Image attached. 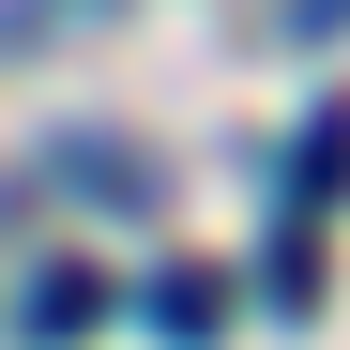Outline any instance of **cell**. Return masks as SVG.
I'll return each instance as SVG.
<instances>
[{
    "instance_id": "6da1fadb",
    "label": "cell",
    "mask_w": 350,
    "mask_h": 350,
    "mask_svg": "<svg viewBox=\"0 0 350 350\" xmlns=\"http://www.w3.org/2000/svg\"><path fill=\"white\" fill-rule=\"evenodd\" d=\"M335 198H350V107H320L305 152H289V213H335Z\"/></svg>"
},
{
    "instance_id": "3957f363",
    "label": "cell",
    "mask_w": 350,
    "mask_h": 350,
    "mask_svg": "<svg viewBox=\"0 0 350 350\" xmlns=\"http://www.w3.org/2000/svg\"><path fill=\"white\" fill-rule=\"evenodd\" d=\"M92 320H107V289H92V274H46V289H31V335H46V350H77Z\"/></svg>"
},
{
    "instance_id": "7a4b0ae2",
    "label": "cell",
    "mask_w": 350,
    "mask_h": 350,
    "mask_svg": "<svg viewBox=\"0 0 350 350\" xmlns=\"http://www.w3.org/2000/svg\"><path fill=\"white\" fill-rule=\"evenodd\" d=\"M152 335H167V350H213V335H228V289H213V274H167V289H152Z\"/></svg>"
}]
</instances>
